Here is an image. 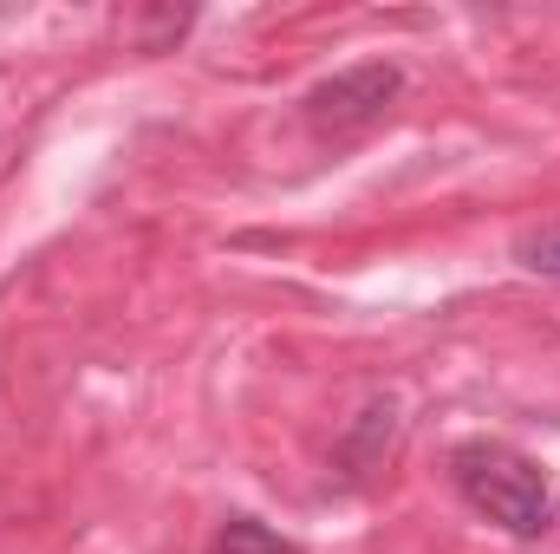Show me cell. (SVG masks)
Returning <instances> with one entry per match:
<instances>
[{"mask_svg": "<svg viewBox=\"0 0 560 554\" xmlns=\"http://www.w3.org/2000/svg\"><path fill=\"white\" fill-rule=\"evenodd\" d=\"M405 92V72L392 66V59H365V66H346V72H332V79H319L313 92H306V125L313 131H359V125H372V118H385V105Z\"/></svg>", "mask_w": 560, "mask_h": 554, "instance_id": "7a4b0ae2", "label": "cell"}, {"mask_svg": "<svg viewBox=\"0 0 560 554\" xmlns=\"http://www.w3.org/2000/svg\"><path fill=\"white\" fill-rule=\"evenodd\" d=\"M450 470H456V489L489 522H502L509 535H541L548 529V476L522 450H509V443H463L450 457Z\"/></svg>", "mask_w": 560, "mask_h": 554, "instance_id": "6da1fadb", "label": "cell"}, {"mask_svg": "<svg viewBox=\"0 0 560 554\" xmlns=\"http://www.w3.org/2000/svg\"><path fill=\"white\" fill-rule=\"evenodd\" d=\"M215 554H300L293 542H280L275 529H261L255 516H235L222 535H215Z\"/></svg>", "mask_w": 560, "mask_h": 554, "instance_id": "3957f363", "label": "cell"}, {"mask_svg": "<svg viewBox=\"0 0 560 554\" xmlns=\"http://www.w3.org/2000/svg\"><path fill=\"white\" fill-rule=\"evenodd\" d=\"M515 262H522L528 275H548V280H560V222H541V229H522V235H515Z\"/></svg>", "mask_w": 560, "mask_h": 554, "instance_id": "277c9868", "label": "cell"}]
</instances>
